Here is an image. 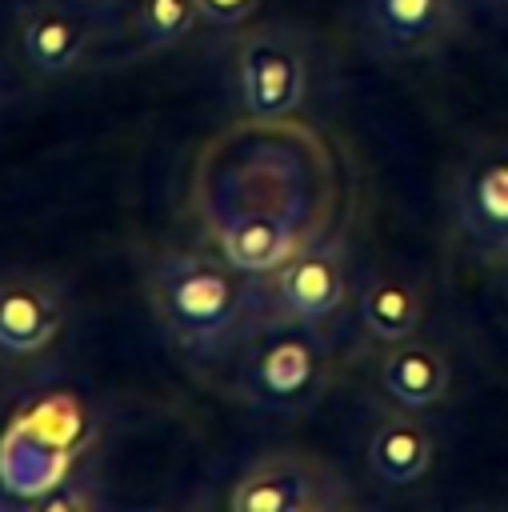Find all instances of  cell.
Instances as JSON below:
<instances>
[{
    "mask_svg": "<svg viewBox=\"0 0 508 512\" xmlns=\"http://www.w3.org/2000/svg\"><path fill=\"white\" fill-rule=\"evenodd\" d=\"M68 4H76V8H80V12H88L92 20H104V16H108V12H116L124 0H68Z\"/></svg>",
    "mask_w": 508,
    "mask_h": 512,
    "instance_id": "e0dca14e",
    "label": "cell"
},
{
    "mask_svg": "<svg viewBox=\"0 0 508 512\" xmlns=\"http://www.w3.org/2000/svg\"><path fill=\"white\" fill-rule=\"evenodd\" d=\"M196 4H200V20L216 28H240L260 8V0H196Z\"/></svg>",
    "mask_w": 508,
    "mask_h": 512,
    "instance_id": "2e32d148",
    "label": "cell"
},
{
    "mask_svg": "<svg viewBox=\"0 0 508 512\" xmlns=\"http://www.w3.org/2000/svg\"><path fill=\"white\" fill-rule=\"evenodd\" d=\"M236 84L244 108L260 120L296 112L308 92V60L300 40L276 24L244 32L236 44Z\"/></svg>",
    "mask_w": 508,
    "mask_h": 512,
    "instance_id": "8992f818",
    "label": "cell"
},
{
    "mask_svg": "<svg viewBox=\"0 0 508 512\" xmlns=\"http://www.w3.org/2000/svg\"><path fill=\"white\" fill-rule=\"evenodd\" d=\"M460 0H364V40L384 56H424L456 28Z\"/></svg>",
    "mask_w": 508,
    "mask_h": 512,
    "instance_id": "52a82bcc",
    "label": "cell"
},
{
    "mask_svg": "<svg viewBox=\"0 0 508 512\" xmlns=\"http://www.w3.org/2000/svg\"><path fill=\"white\" fill-rule=\"evenodd\" d=\"M352 492L340 468L308 452H272L248 464L232 492V512H336L348 508Z\"/></svg>",
    "mask_w": 508,
    "mask_h": 512,
    "instance_id": "277c9868",
    "label": "cell"
},
{
    "mask_svg": "<svg viewBox=\"0 0 508 512\" xmlns=\"http://www.w3.org/2000/svg\"><path fill=\"white\" fill-rule=\"evenodd\" d=\"M344 296H348V256L344 244L332 236L300 244L260 280L264 324L276 320L328 324L344 308Z\"/></svg>",
    "mask_w": 508,
    "mask_h": 512,
    "instance_id": "5b68a950",
    "label": "cell"
},
{
    "mask_svg": "<svg viewBox=\"0 0 508 512\" xmlns=\"http://www.w3.org/2000/svg\"><path fill=\"white\" fill-rule=\"evenodd\" d=\"M36 500H40L44 512H88V508H96V496L76 480H60L48 492H40Z\"/></svg>",
    "mask_w": 508,
    "mask_h": 512,
    "instance_id": "9a60e30c",
    "label": "cell"
},
{
    "mask_svg": "<svg viewBox=\"0 0 508 512\" xmlns=\"http://www.w3.org/2000/svg\"><path fill=\"white\" fill-rule=\"evenodd\" d=\"M144 292L164 336L204 364L240 352L264 328L260 280L228 256L168 248L148 264Z\"/></svg>",
    "mask_w": 508,
    "mask_h": 512,
    "instance_id": "6da1fadb",
    "label": "cell"
},
{
    "mask_svg": "<svg viewBox=\"0 0 508 512\" xmlns=\"http://www.w3.org/2000/svg\"><path fill=\"white\" fill-rule=\"evenodd\" d=\"M92 440V416L72 392L36 396L16 412L0 440V480L8 492L40 496L64 480L68 464Z\"/></svg>",
    "mask_w": 508,
    "mask_h": 512,
    "instance_id": "3957f363",
    "label": "cell"
},
{
    "mask_svg": "<svg viewBox=\"0 0 508 512\" xmlns=\"http://www.w3.org/2000/svg\"><path fill=\"white\" fill-rule=\"evenodd\" d=\"M420 320H424V296L416 284H408L400 276H372L360 288V324L380 344L416 336Z\"/></svg>",
    "mask_w": 508,
    "mask_h": 512,
    "instance_id": "4fadbf2b",
    "label": "cell"
},
{
    "mask_svg": "<svg viewBox=\"0 0 508 512\" xmlns=\"http://www.w3.org/2000/svg\"><path fill=\"white\" fill-rule=\"evenodd\" d=\"M436 460V440L428 424H420L408 412H396L380 420V428L368 440V464L388 488H408L416 484Z\"/></svg>",
    "mask_w": 508,
    "mask_h": 512,
    "instance_id": "7c38bea8",
    "label": "cell"
},
{
    "mask_svg": "<svg viewBox=\"0 0 508 512\" xmlns=\"http://www.w3.org/2000/svg\"><path fill=\"white\" fill-rule=\"evenodd\" d=\"M448 380H452V372H448L444 352L436 344H428V340H416V336L388 344V352L380 360V384H384V392L400 408H408V412L432 408L436 400H444Z\"/></svg>",
    "mask_w": 508,
    "mask_h": 512,
    "instance_id": "8fae6325",
    "label": "cell"
},
{
    "mask_svg": "<svg viewBox=\"0 0 508 512\" xmlns=\"http://www.w3.org/2000/svg\"><path fill=\"white\" fill-rule=\"evenodd\" d=\"M64 324V308L52 284L40 276L0 280V348L12 356L44 352Z\"/></svg>",
    "mask_w": 508,
    "mask_h": 512,
    "instance_id": "30bf717a",
    "label": "cell"
},
{
    "mask_svg": "<svg viewBox=\"0 0 508 512\" xmlns=\"http://www.w3.org/2000/svg\"><path fill=\"white\" fill-rule=\"evenodd\" d=\"M200 24L196 0H140L136 4V40L140 48H172Z\"/></svg>",
    "mask_w": 508,
    "mask_h": 512,
    "instance_id": "5bb4252c",
    "label": "cell"
},
{
    "mask_svg": "<svg viewBox=\"0 0 508 512\" xmlns=\"http://www.w3.org/2000/svg\"><path fill=\"white\" fill-rule=\"evenodd\" d=\"M96 36V20L68 0H40L20 24V48L32 72L60 76L84 64Z\"/></svg>",
    "mask_w": 508,
    "mask_h": 512,
    "instance_id": "9c48e42d",
    "label": "cell"
},
{
    "mask_svg": "<svg viewBox=\"0 0 508 512\" xmlns=\"http://www.w3.org/2000/svg\"><path fill=\"white\" fill-rule=\"evenodd\" d=\"M456 216L464 236L484 252H508V144L468 160L456 184Z\"/></svg>",
    "mask_w": 508,
    "mask_h": 512,
    "instance_id": "ba28073f",
    "label": "cell"
},
{
    "mask_svg": "<svg viewBox=\"0 0 508 512\" xmlns=\"http://www.w3.org/2000/svg\"><path fill=\"white\" fill-rule=\"evenodd\" d=\"M336 348L328 324L276 320L264 324L244 348L236 368V392L260 412L300 416L332 384Z\"/></svg>",
    "mask_w": 508,
    "mask_h": 512,
    "instance_id": "7a4b0ae2",
    "label": "cell"
}]
</instances>
